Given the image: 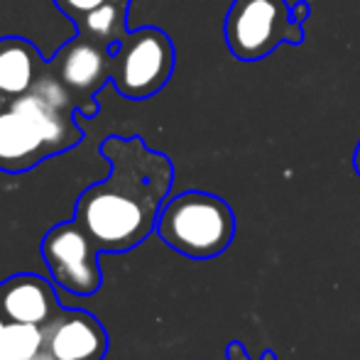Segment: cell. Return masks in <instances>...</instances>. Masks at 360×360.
Listing matches in <instances>:
<instances>
[{"instance_id": "cell-10", "label": "cell", "mask_w": 360, "mask_h": 360, "mask_svg": "<svg viewBox=\"0 0 360 360\" xmlns=\"http://www.w3.org/2000/svg\"><path fill=\"white\" fill-rule=\"evenodd\" d=\"M42 54L25 37H0V91L8 98L32 91V86L47 72Z\"/></svg>"}, {"instance_id": "cell-12", "label": "cell", "mask_w": 360, "mask_h": 360, "mask_svg": "<svg viewBox=\"0 0 360 360\" xmlns=\"http://www.w3.org/2000/svg\"><path fill=\"white\" fill-rule=\"evenodd\" d=\"M128 8L130 3H108L86 13L76 25V32H86L108 44H118L128 32Z\"/></svg>"}, {"instance_id": "cell-13", "label": "cell", "mask_w": 360, "mask_h": 360, "mask_svg": "<svg viewBox=\"0 0 360 360\" xmlns=\"http://www.w3.org/2000/svg\"><path fill=\"white\" fill-rule=\"evenodd\" d=\"M108 3H133V0H54V5H57L69 20H74V22H79L86 13H91V10L101 8V5H108Z\"/></svg>"}, {"instance_id": "cell-11", "label": "cell", "mask_w": 360, "mask_h": 360, "mask_svg": "<svg viewBox=\"0 0 360 360\" xmlns=\"http://www.w3.org/2000/svg\"><path fill=\"white\" fill-rule=\"evenodd\" d=\"M44 346V328L10 321L0 309V360H30Z\"/></svg>"}, {"instance_id": "cell-16", "label": "cell", "mask_w": 360, "mask_h": 360, "mask_svg": "<svg viewBox=\"0 0 360 360\" xmlns=\"http://www.w3.org/2000/svg\"><path fill=\"white\" fill-rule=\"evenodd\" d=\"M353 172L360 176V140H358L356 150H353Z\"/></svg>"}, {"instance_id": "cell-14", "label": "cell", "mask_w": 360, "mask_h": 360, "mask_svg": "<svg viewBox=\"0 0 360 360\" xmlns=\"http://www.w3.org/2000/svg\"><path fill=\"white\" fill-rule=\"evenodd\" d=\"M226 358L228 360H250V356H248V351H245V346H243L240 341H231V343H228ZM260 360H277V353L267 348V351H262Z\"/></svg>"}, {"instance_id": "cell-2", "label": "cell", "mask_w": 360, "mask_h": 360, "mask_svg": "<svg viewBox=\"0 0 360 360\" xmlns=\"http://www.w3.org/2000/svg\"><path fill=\"white\" fill-rule=\"evenodd\" d=\"M72 94L49 69L32 91L10 98L0 113V172L22 174L84 140Z\"/></svg>"}, {"instance_id": "cell-4", "label": "cell", "mask_w": 360, "mask_h": 360, "mask_svg": "<svg viewBox=\"0 0 360 360\" xmlns=\"http://www.w3.org/2000/svg\"><path fill=\"white\" fill-rule=\"evenodd\" d=\"M223 37L238 62H260L282 44L302 47L304 25L292 18L287 0H233L223 22Z\"/></svg>"}, {"instance_id": "cell-3", "label": "cell", "mask_w": 360, "mask_h": 360, "mask_svg": "<svg viewBox=\"0 0 360 360\" xmlns=\"http://www.w3.org/2000/svg\"><path fill=\"white\" fill-rule=\"evenodd\" d=\"M155 233L174 252L191 260H211L231 248L236 214L226 199L209 191H181L165 201Z\"/></svg>"}, {"instance_id": "cell-15", "label": "cell", "mask_w": 360, "mask_h": 360, "mask_svg": "<svg viewBox=\"0 0 360 360\" xmlns=\"http://www.w3.org/2000/svg\"><path fill=\"white\" fill-rule=\"evenodd\" d=\"M309 15H311V5L307 3V0H297V3H292V18L297 20V22H307Z\"/></svg>"}, {"instance_id": "cell-17", "label": "cell", "mask_w": 360, "mask_h": 360, "mask_svg": "<svg viewBox=\"0 0 360 360\" xmlns=\"http://www.w3.org/2000/svg\"><path fill=\"white\" fill-rule=\"evenodd\" d=\"M8 101H10L8 96H5L3 91H0V113H3V108H5V105H8Z\"/></svg>"}, {"instance_id": "cell-5", "label": "cell", "mask_w": 360, "mask_h": 360, "mask_svg": "<svg viewBox=\"0 0 360 360\" xmlns=\"http://www.w3.org/2000/svg\"><path fill=\"white\" fill-rule=\"evenodd\" d=\"M174 44L160 27L128 30L115 44L110 84L125 98L145 101L165 89L174 74Z\"/></svg>"}, {"instance_id": "cell-9", "label": "cell", "mask_w": 360, "mask_h": 360, "mask_svg": "<svg viewBox=\"0 0 360 360\" xmlns=\"http://www.w3.org/2000/svg\"><path fill=\"white\" fill-rule=\"evenodd\" d=\"M0 309L10 321L44 328L64 307L49 280L39 275H15L0 282Z\"/></svg>"}, {"instance_id": "cell-1", "label": "cell", "mask_w": 360, "mask_h": 360, "mask_svg": "<svg viewBox=\"0 0 360 360\" xmlns=\"http://www.w3.org/2000/svg\"><path fill=\"white\" fill-rule=\"evenodd\" d=\"M110 174L79 196L74 218L101 252H128L157 228V218L174 184V165L145 145L140 135H110L101 143Z\"/></svg>"}, {"instance_id": "cell-7", "label": "cell", "mask_w": 360, "mask_h": 360, "mask_svg": "<svg viewBox=\"0 0 360 360\" xmlns=\"http://www.w3.org/2000/svg\"><path fill=\"white\" fill-rule=\"evenodd\" d=\"M115 44H108L98 37H91L86 32H76L49 62L64 89L72 94L76 108L86 118H94L98 113L96 94L110 81V67H113Z\"/></svg>"}, {"instance_id": "cell-8", "label": "cell", "mask_w": 360, "mask_h": 360, "mask_svg": "<svg viewBox=\"0 0 360 360\" xmlns=\"http://www.w3.org/2000/svg\"><path fill=\"white\" fill-rule=\"evenodd\" d=\"M44 348L54 360H103L108 353V333L94 314L62 309L44 326Z\"/></svg>"}, {"instance_id": "cell-6", "label": "cell", "mask_w": 360, "mask_h": 360, "mask_svg": "<svg viewBox=\"0 0 360 360\" xmlns=\"http://www.w3.org/2000/svg\"><path fill=\"white\" fill-rule=\"evenodd\" d=\"M39 250L54 282L67 292L91 297L103 285V272L98 267L101 248L76 218L49 228Z\"/></svg>"}]
</instances>
